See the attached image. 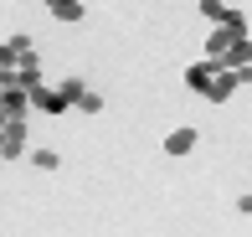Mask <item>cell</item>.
Returning a JSON list of instances; mask_svg holds the SVG:
<instances>
[{"mask_svg":"<svg viewBox=\"0 0 252 237\" xmlns=\"http://www.w3.org/2000/svg\"><path fill=\"white\" fill-rule=\"evenodd\" d=\"M237 88H242V83H237V72H232V67H216V77H211V88H206V103H226V98H232L237 93Z\"/></svg>","mask_w":252,"mask_h":237,"instance_id":"cell-4","label":"cell"},{"mask_svg":"<svg viewBox=\"0 0 252 237\" xmlns=\"http://www.w3.org/2000/svg\"><path fill=\"white\" fill-rule=\"evenodd\" d=\"M0 114L5 119H26L31 114V93L21 83H0Z\"/></svg>","mask_w":252,"mask_h":237,"instance_id":"cell-1","label":"cell"},{"mask_svg":"<svg viewBox=\"0 0 252 237\" xmlns=\"http://www.w3.org/2000/svg\"><path fill=\"white\" fill-rule=\"evenodd\" d=\"M26 139H31L26 119H10L5 134H0V155H5V160H21V155H26Z\"/></svg>","mask_w":252,"mask_h":237,"instance_id":"cell-2","label":"cell"},{"mask_svg":"<svg viewBox=\"0 0 252 237\" xmlns=\"http://www.w3.org/2000/svg\"><path fill=\"white\" fill-rule=\"evenodd\" d=\"M31 165H36V170H57L62 160H57V150H31Z\"/></svg>","mask_w":252,"mask_h":237,"instance_id":"cell-13","label":"cell"},{"mask_svg":"<svg viewBox=\"0 0 252 237\" xmlns=\"http://www.w3.org/2000/svg\"><path fill=\"white\" fill-rule=\"evenodd\" d=\"M196 139H201V134L190 129V124H180V129H170V134H165V155H170V160H180V155L196 150Z\"/></svg>","mask_w":252,"mask_h":237,"instance_id":"cell-5","label":"cell"},{"mask_svg":"<svg viewBox=\"0 0 252 237\" xmlns=\"http://www.w3.org/2000/svg\"><path fill=\"white\" fill-rule=\"evenodd\" d=\"M52 21H83V0H47Z\"/></svg>","mask_w":252,"mask_h":237,"instance_id":"cell-9","label":"cell"},{"mask_svg":"<svg viewBox=\"0 0 252 237\" xmlns=\"http://www.w3.org/2000/svg\"><path fill=\"white\" fill-rule=\"evenodd\" d=\"M221 26H226V31H237V36H247V16H242V10H237V5L226 10V21H221Z\"/></svg>","mask_w":252,"mask_h":237,"instance_id":"cell-14","label":"cell"},{"mask_svg":"<svg viewBox=\"0 0 252 237\" xmlns=\"http://www.w3.org/2000/svg\"><path fill=\"white\" fill-rule=\"evenodd\" d=\"M221 67H252V36H237L232 47H226V57Z\"/></svg>","mask_w":252,"mask_h":237,"instance_id":"cell-7","label":"cell"},{"mask_svg":"<svg viewBox=\"0 0 252 237\" xmlns=\"http://www.w3.org/2000/svg\"><path fill=\"white\" fill-rule=\"evenodd\" d=\"M232 41H237V31H226V26H216L211 36H206V57H211V62H221V57H226V47H232Z\"/></svg>","mask_w":252,"mask_h":237,"instance_id":"cell-8","label":"cell"},{"mask_svg":"<svg viewBox=\"0 0 252 237\" xmlns=\"http://www.w3.org/2000/svg\"><path fill=\"white\" fill-rule=\"evenodd\" d=\"M237 211H242V217H252V191H242V196H237Z\"/></svg>","mask_w":252,"mask_h":237,"instance_id":"cell-15","label":"cell"},{"mask_svg":"<svg viewBox=\"0 0 252 237\" xmlns=\"http://www.w3.org/2000/svg\"><path fill=\"white\" fill-rule=\"evenodd\" d=\"M77 108H83V114H103V93H93V88H83V98H77Z\"/></svg>","mask_w":252,"mask_h":237,"instance_id":"cell-12","label":"cell"},{"mask_svg":"<svg viewBox=\"0 0 252 237\" xmlns=\"http://www.w3.org/2000/svg\"><path fill=\"white\" fill-rule=\"evenodd\" d=\"M216 67H221V62H211V57L190 62V67H186V88H196V93H206V88H211V77H216Z\"/></svg>","mask_w":252,"mask_h":237,"instance_id":"cell-6","label":"cell"},{"mask_svg":"<svg viewBox=\"0 0 252 237\" xmlns=\"http://www.w3.org/2000/svg\"><path fill=\"white\" fill-rule=\"evenodd\" d=\"M57 88H62V98H67V108H77V98H83V77H62V83H57Z\"/></svg>","mask_w":252,"mask_h":237,"instance_id":"cell-10","label":"cell"},{"mask_svg":"<svg viewBox=\"0 0 252 237\" xmlns=\"http://www.w3.org/2000/svg\"><path fill=\"white\" fill-rule=\"evenodd\" d=\"M226 10H232V5H221V0H201V16L211 21V26H221V21H226Z\"/></svg>","mask_w":252,"mask_h":237,"instance_id":"cell-11","label":"cell"},{"mask_svg":"<svg viewBox=\"0 0 252 237\" xmlns=\"http://www.w3.org/2000/svg\"><path fill=\"white\" fill-rule=\"evenodd\" d=\"M31 108H36V114H67V98H62V88H47V83H36L31 88Z\"/></svg>","mask_w":252,"mask_h":237,"instance_id":"cell-3","label":"cell"}]
</instances>
